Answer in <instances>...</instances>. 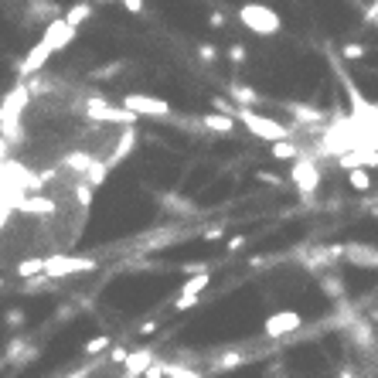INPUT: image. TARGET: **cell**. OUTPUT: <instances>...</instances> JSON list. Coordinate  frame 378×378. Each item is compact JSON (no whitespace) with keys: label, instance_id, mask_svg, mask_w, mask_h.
<instances>
[{"label":"cell","instance_id":"cell-1","mask_svg":"<svg viewBox=\"0 0 378 378\" xmlns=\"http://www.w3.org/2000/svg\"><path fill=\"white\" fill-rule=\"evenodd\" d=\"M76 28L72 24H65L61 18L48 20L45 24V35H41V41L24 55V61H20V76H35V72H41L45 69V61L52 55H58V52H65L72 41H76Z\"/></svg>","mask_w":378,"mask_h":378},{"label":"cell","instance_id":"cell-2","mask_svg":"<svg viewBox=\"0 0 378 378\" xmlns=\"http://www.w3.org/2000/svg\"><path fill=\"white\" fill-rule=\"evenodd\" d=\"M239 24L252 31L256 38H273V35H280L283 31V18H280V11H273L269 4H259V0H249L239 7Z\"/></svg>","mask_w":378,"mask_h":378},{"label":"cell","instance_id":"cell-3","mask_svg":"<svg viewBox=\"0 0 378 378\" xmlns=\"http://www.w3.org/2000/svg\"><path fill=\"white\" fill-rule=\"evenodd\" d=\"M235 123H242L246 133H252L256 140H263V143H280V140H290L293 130L280 123V119H273V116H263L256 113V110H235Z\"/></svg>","mask_w":378,"mask_h":378},{"label":"cell","instance_id":"cell-4","mask_svg":"<svg viewBox=\"0 0 378 378\" xmlns=\"http://www.w3.org/2000/svg\"><path fill=\"white\" fill-rule=\"evenodd\" d=\"M290 184L300 191V194H317V188L324 184V174H321V164L314 157L300 153L293 164H290Z\"/></svg>","mask_w":378,"mask_h":378},{"label":"cell","instance_id":"cell-5","mask_svg":"<svg viewBox=\"0 0 378 378\" xmlns=\"http://www.w3.org/2000/svg\"><path fill=\"white\" fill-rule=\"evenodd\" d=\"M126 113L136 119V116H147V119H167L170 116V102L167 99H160V95H147V93H130L123 95V102H119Z\"/></svg>","mask_w":378,"mask_h":378},{"label":"cell","instance_id":"cell-6","mask_svg":"<svg viewBox=\"0 0 378 378\" xmlns=\"http://www.w3.org/2000/svg\"><path fill=\"white\" fill-rule=\"evenodd\" d=\"M95 259L89 256H65V252H55L52 259H45V276L52 280H61V276H76V273H93Z\"/></svg>","mask_w":378,"mask_h":378},{"label":"cell","instance_id":"cell-7","mask_svg":"<svg viewBox=\"0 0 378 378\" xmlns=\"http://www.w3.org/2000/svg\"><path fill=\"white\" fill-rule=\"evenodd\" d=\"M300 327H303L300 310H276V314H269V317H266L263 334H266V338H273V341H280V338L297 334Z\"/></svg>","mask_w":378,"mask_h":378},{"label":"cell","instance_id":"cell-8","mask_svg":"<svg viewBox=\"0 0 378 378\" xmlns=\"http://www.w3.org/2000/svg\"><path fill=\"white\" fill-rule=\"evenodd\" d=\"M208 283H211V273H194L188 283L177 290V300H174V310H191L194 303L201 300V293L208 290Z\"/></svg>","mask_w":378,"mask_h":378},{"label":"cell","instance_id":"cell-9","mask_svg":"<svg viewBox=\"0 0 378 378\" xmlns=\"http://www.w3.org/2000/svg\"><path fill=\"white\" fill-rule=\"evenodd\" d=\"M201 123H205L211 133H218V136H228V133H235V126H239L235 116H225V113H205Z\"/></svg>","mask_w":378,"mask_h":378},{"label":"cell","instance_id":"cell-10","mask_svg":"<svg viewBox=\"0 0 378 378\" xmlns=\"http://www.w3.org/2000/svg\"><path fill=\"white\" fill-rule=\"evenodd\" d=\"M93 18V4H85V0H78V4H72V7H69V11H65V14H61V20H65V24H72V28H82V24H85V20Z\"/></svg>","mask_w":378,"mask_h":378},{"label":"cell","instance_id":"cell-11","mask_svg":"<svg viewBox=\"0 0 378 378\" xmlns=\"http://www.w3.org/2000/svg\"><path fill=\"white\" fill-rule=\"evenodd\" d=\"M269 153H273V160H283V164H293V160L300 157L293 136H290V140H280V143H269Z\"/></svg>","mask_w":378,"mask_h":378},{"label":"cell","instance_id":"cell-12","mask_svg":"<svg viewBox=\"0 0 378 378\" xmlns=\"http://www.w3.org/2000/svg\"><path fill=\"white\" fill-rule=\"evenodd\" d=\"M348 188L355 191V194H368L372 191V170H365V167L348 170Z\"/></svg>","mask_w":378,"mask_h":378},{"label":"cell","instance_id":"cell-13","mask_svg":"<svg viewBox=\"0 0 378 378\" xmlns=\"http://www.w3.org/2000/svg\"><path fill=\"white\" fill-rule=\"evenodd\" d=\"M150 361H153L150 351H140V355H126V372H130V375H143V372L150 368Z\"/></svg>","mask_w":378,"mask_h":378},{"label":"cell","instance_id":"cell-14","mask_svg":"<svg viewBox=\"0 0 378 378\" xmlns=\"http://www.w3.org/2000/svg\"><path fill=\"white\" fill-rule=\"evenodd\" d=\"M110 348V334H99V338L85 341V348H82V355H89V358H95V355H102Z\"/></svg>","mask_w":378,"mask_h":378},{"label":"cell","instance_id":"cell-15","mask_svg":"<svg viewBox=\"0 0 378 378\" xmlns=\"http://www.w3.org/2000/svg\"><path fill=\"white\" fill-rule=\"evenodd\" d=\"M18 273L20 276H45V259H38V256H35V259H24V263L18 266Z\"/></svg>","mask_w":378,"mask_h":378},{"label":"cell","instance_id":"cell-16","mask_svg":"<svg viewBox=\"0 0 378 378\" xmlns=\"http://www.w3.org/2000/svg\"><path fill=\"white\" fill-rule=\"evenodd\" d=\"M341 55L348 58V61H358V58H365V45H344Z\"/></svg>","mask_w":378,"mask_h":378},{"label":"cell","instance_id":"cell-17","mask_svg":"<svg viewBox=\"0 0 378 378\" xmlns=\"http://www.w3.org/2000/svg\"><path fill=\"white\" fill-rule=\"evenodd\" d=\"M228 58L232 61H246V45H228Z\"/></svg>","mask_w":378,"mask_h":378},{"label":"cell","instance_id":"cell-18","mask_svg":"<svg viewBox=\"0 0 378 378\" xmlns=\"http://www.w3.org/2000/svg\"><path fill=\"white\" fill-rule=\"evenodd\" d=\"M119 4H123L130 14H143V0H119Z\"/></svg>","mask_w":378,"mask_h":378},{"label":"cell","instance_id":"cell-19","mask_svg":"<svg viewBox=\"0 0 378 378\" xmlns=\"http://www.w3.org/2000/svg\"><path fill=\"white\" fill-rule=\"evenodd\" d=\"M256 177H259V181H266V184H283V177H280V174H266V170H259Z\"/></svg>","mask_w":378,"mask_h":378},{"label":"cell","instance_id":"cell-20","mask_svg":"<svg viewBox=\"0 0 378 378\" xmlns=\"http://www.w3.org/2000/svg\"><path fill=\"white\" fill-rule=\"evenodd\" d=\"M198 55L205 58V61H211V58L218 55V52H215V45H198Z\"/></svg>","mask_w":378,"mask_h":378},{"label":"cell","instance_id":"cell-21","mask_svg":"<svg viewBox=\"0 0 378 378\" xmlns=\"http://www.w3.org/2000/svg\"><path fill=\"white\" fill-rule=\"evenodd\" d=\"M208 24L211 28H225V14H222V11H215V14L208 18Z\"/></svg>","mask_w":378,"mask_h":378},{"label":"cell","instance_id":"cell-22","mask_svg":"<svg viewBox=\"0 0 378 378\" xmlns=\"http://www.w3.org/2000/svg\"><path fill=\"white\" fill-rule=\"evenodd\" d=\"M365 18H368V20H378V0L372 4V7H368V14H365Z\"/></svg>","mask_w":378,"mask_h":378},{"label":"cell","instance_id":"cell-23","mask_svg":"<svg viewBox=\"0 0 378 378\" xmlns=\"http://www.w3.org/2000/svg\"><path fill=\"white\" fill-rule=\"evenodd\" d=\"M102 4H106V0H102Z\"/></svg>","mask_w":378,"mask_h":378},{"label":"cell","instance_id":"cell-24","mask_svg":"<svg viewBox=\"0 0 378 378\" xmlns=\"http://www.w3.org/2000/svg\"><path fill=\"white\" fill-rule=\"evenodd\" d=\"M375 170H378V167H375Z\"/></svg>","mask_w":378,"mask_h":378}]
</instances>
